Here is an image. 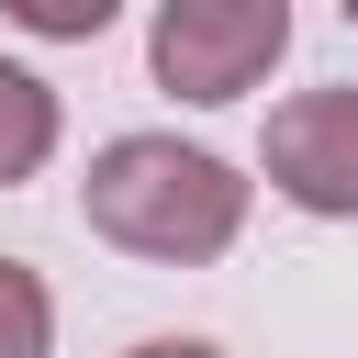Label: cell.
<instances>
[{
    "label": "cell",
    "instance_id": "6da1fadb",
    "mask_svg": "<svg viewBox=\"0 0 358 358\" xmlns=\"http://www.w3.org/2000/svg\"><path fill=\"white\" fill-rule=\"evenodd\" d=\"M78 213L101 246L157 257V268H201L246 235V168L179 134H112L78 179Z\"/></svg>",
    "mask_w": 358,
    "mask_h": 358
},
{
    "label": "cell",
    "instance_id": "7a4b0ae2",
    "mask_svg": "<svg viewBox=\"0 0 358 358\" xmlns=\"http://www.w3.org/2000/svg\"><path fill=\"white\" fill-rule=\"evenodd\" d=\"M291 56V0H157L145 22V67L168 101H246L268 67Z\"/></svg>",
    "mask_w": 358,
    "mask_h": 358
},
{
    "label": "cell",
    "instance_id": "3957f363",
    "mask_svg": "<svg viewBox=\"0 0 358 358\" xmlns=\"http://www.w3.org/2000/svg\"><path fill=\"white\" fill-rule=\"evenodd\" d=\"M257 168L291 213L313 224H358V78H324V90H291L257 134Z\"/></svg>",
    "mask_w": 358,
    "mask_h": 358
},
{
    "label": "cell",
    "instance_id": "277c9868",
    "mask_svg": "<svg viewBox=\"0 0 358 358\" xmlns=\"http://www.w3.org/2000/svg\"><path fill=\"white\" fill-rule=\"evenodd\" d=\"M56 134H67L56 90H45L34 67H11V56H0V190H22V179L56 157Z\"/></svg>",
    "mask_w": 358,
    "mask_h": 358
},
{
    "label": "cell",
    "instance_id": "5b68a950",
    "mask_svg": "<svg viewBox=\"0 0 358 358\" xmlns=\"http://www.w3.org/2000/svg\"><path fill=\"white\" fill-rule=\"evenodd\" d=\"M0 358H56V291L22 257H0Z\"/></svg>",
    "mask_w": 358,
    "mask_h": 358
},
{
    "label": "cell",
    "instance_id": "8992f818",
    "mask_svg": "<svg viewBox=\"0 0 358 358\" xmlns=\"http://www.w3.org/2000/svg\"><path fill=\"white\" fill-rule=\"evenodd\" d=\"M22 34H45V45H90V34H112V11L123 0H0Z\"/></svg>",
    "mask_w": 358,
    "mask_h": 358
},
{
    "label": "cell",
    "instance_id": "52a82bcc",
    "mask_svg": "<svg viewBox=\"0 0 358 358\" xmlns=\"http://www.w3.org/2000/svg\"><path fill=\"white\" fill-rule=\"evenodd\" d=\"M123 358H224L213 336H145V347H123Z\"/></svg>",
    "mask_w": 358,
    "mask_h": 358
},
{
    "label": "cell",
    "instance_id": "ba28073f",
    "mask_svg": "<svg viewBox=\"0 0 358 358\" xmlns=\"http://www.w3.org/2000/svg\"><path fill=\"white\" fill-rule=\"evenodd\" d=\"M336 11H347V22H358V0H336Z\"/></svg>",
    "mask_w": 358,
    "mask_h": 358
}]
</instances>
